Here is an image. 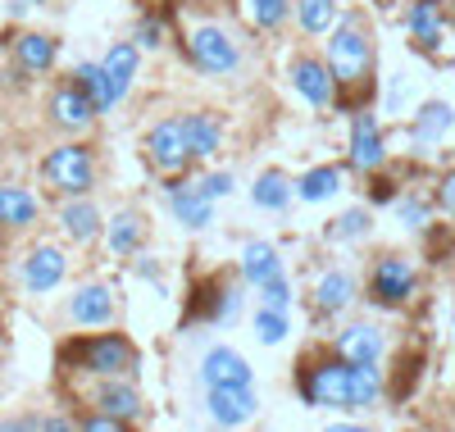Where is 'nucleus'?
Segmentation results:
<instances>
[{
    "label": "nucleus",
    "instance_id": "nucleus-9",
    "mask_svg": "<svg viewBox=\"0 0 455 432\" xmlns=\"http://www.w3.org/2000/svg\"><path fill=\"white\" fill-rule=\"evenodd\" d=\"M383 160H387L383 128H378L373 109H360L355 119H351V164L360 173H373V169H383Z\"/></svg>",
    "mask_w": 455,
    "mask_h": 432
},
{
    "label": "nucleus",
    "instance_id": "nucleus-31",
    "mask_svg": "<svg viewBox=\"0 0 455 432\" xmlns=\"http://www.w3.org/2000/svg\"><path fill=\"white\" fill-rule=\"evenodd\" d=\"M251 328H255V341L259 346H283L287 341V309H274V305H259L255 309V319H251Z\"/></svg>",
    "mask_w": 455,
    "mask_h": 432
},
{
    "label": "nucleus",
    "instance_id": "nucleus-12",
    "mask_svg": "<svg viewBox=\"0 0 455 432\" xmlns=\"http://www.w3.org/2000/svg\"><path fill=\"white\" fill-rule=\"evenodd\" d=\"M337 356L347 364H378L383 360V328L373 324H351L337 332Z\"/></svg>",
    "mask_w": 455,
    "mask_h": 432
},
{
    "label": "nucleus",
    "instance_id": "nucleus-5",
    "mask_svg": "<svg viewBox=\"0 0 455 432\" xmlns=\"http://www.w3.org/2000/svg\"><path fill=\"white\" fill-rule=\"evenodd\" d=\"M414 292H419V273H414L410 260L401 255H383L369 268V296L378 305H405Z\"/></svg>",
    "mask_w": 455,
    "mask_h": 432
},
{
    "label": "nucleus",
    "instance_id": "nucleus-29",
    "mask_svg": "<svg viewBox=\"0 0 455 432\" xmlns=\"http://www.w3.org/2000/svg\"><path fill=\"white\" fill-rule=\"evenodd\" d=\"M96 405H100V414H114V419H137L141 414V396L128 382H105L96 391Z\"/></svg>",
    "mask_w": 455,
    "mask_h": 432
},
{
    "label": "nucleus",
    "instance_id": "nucleus-28",
    "mask_svg": "<svg viewBox=\"0 0 455 432\" xmlns=\"http://www.w3.org/2000/svg\"><path fill=\"white\" fill-rule=\"evenodd\" d=\"M60 223H64V232L73 242H96L100 237V210L92 201H68L60 210Z\"/></svg>",
    "mask_w": 455,
    "mask_h": 432
},
{
    "label": "nucleus",
    "instance_id": "nucleus-11",
    "mask_svg": "<svg viewBox=\"0 0 455 432\" xmlns=\"http://www.w3.org/2000/svg\"><path fill=\"white\" fill-rule=\"evenodd\" d=\"M83 364L100 378H119V373H132L137 369V356L124 337H96L83 346Z\"/></svg>",
    "mask_w": 455,
    "mask_h": 432
},
{
    "label": "nucleus",
    "instance_id": "nucleus-39",
    "mask_svg": "<svg viewBox=\"0 0 455 432\" xmlns=\"http://www.w3.org/2000/svg\"><path fill=\"white\" fill-rule=\"evenodd\" d=\"M237 314H242V292H237V287L219 292V309H214V319H219V324H233Z\"/></svg>",
    "mask_w": 455,
    "mask_h": 432
},
{
    "label": "nucleus",
    "instance_id": "nucleus-44",
    "mask_svg": "<svg viewBox=\"0 0 455 432\" xmlns=\"http://www.w3.org/2000/svg\"><path fill=\"white\" fill-rule=\"evenodd\" d=\"M42 432H73V423H68V419H46Z\"/></svg>",
    "mask_w": 455,
    "mask_h": 432
},
{
    "label": "nucleus",
    "instance_id": "nucleus-13",
    "mask_svg": "<svg viewBox=\"0 0 455 432\" xmlns=\"http://www.w3.org/2000/svg\"><path fill=\"white\" fill-rule=\"evenodd\" d=\"M68 319L78 324V328H105V324L114 319V296H109V287H100V283L78 287V292H73V300H68Z\"/></svg>",
    "mask_w": 455,
    "mask_h": 432
},
{
    "label": "nucleus",
    "instance_id": "nucleus-4",
    "mask_svg": "<svg viewBox=\"0 0 455 432\" xmlns=\"http://www.w3.org/2000/svg\"><path fill=\"white\" fill-rule=\"evenodd\" d=\"M42 173H46V182H51L55 191H64V196H83V191H92V182H96V164H92V150H87V146H55V150L46 155Z\"/></svg>",
    "mask_w": 455,
    "mask_h": 432
},
{
    "label": "nucleus",
    "instance_id": "nucleus-43",
    "mask_svg": "<svg viewBox=\"0 0 455 432\" xmlns=\"http://www.w3.org/2000/svg\"><path fill=\"white\" fill-rule=\"evenodd\" d=\"M437 201H442V210H446V214H455V173H446V178H442Z\"/></svg>",
    "mask_w": 455,
    "mask_h": 432
},
{
    "label": "nucleus",
    "instance_id": "nucleus-18",
    "mask_svg": "<svg viewBox=\"0 0 455 432\" xmlns=\"http://www.w3.org/2000/svg\"><path fill=\"white\" fill-rule=\"evenodd\" d=\"M455 132V109L446 100H424L419 114H414V141L419 146H437Z\"/></svg>",
    "mask_w": 455,
    "mask_h": 432
},
{
    "label": "nucleus",
    "instance_id": "nucleus-40",
    "mask_svg": "<svg viewBox=\"0 0 455 432\" xmlns=\"http://www.w3.org/2000/svg\"><path fill=\"white\" fill-rule=\"evenodd\" d=\"M396 210H401L405 228H424V223H428V205H424V201H414V196H410V201H401Z\"/></svg>",
    "mask_w": 455,
    "mask_h": 432
},
{
    "label": "nucleus",
    "instance_id": "nucleus-33",
    "mask_svg": "<svg viewBox=\"0 0 455 432\" xmlns=\"http://www.w3.org/2000/svg\"><path fill=\"white\" fill-rule=\"evenodd\" d=\"M351 387H355V410H373L383 401V378L378 364H351Z\"/></svg>",
    "mask_w": 455,
    "mask_h": 432
},
{
    "label": "nucleus",
    "instance_id": "nucleus-35",
    "mask_svg": "<svg viewBox=\"0 0 455 432\" xmlns=\"http://www.w3.org/2000/svg\"><path fill=\"white\" fill-rule=\"evenodd\" d=\"M246 5H251L255 28H264V32H274L291 19V0H246Z\"/></svg>",
    "mask_w": 455,
    "mask_h": 432
},
{
    "label": "nucleus",
    "instance_id": "nucleus-37",
    "mask_svg": "<svg viewBox=\"0 0 455 432\" xmlns=\"http://www.w3.org/2000/svg\"><path fill=\"white\" fill-rule=\"evenodd\" d=\"M259 305L287 309V305H291V287H287V278H274V283H264V287H259Z\"/></svg>",
    "mask_w": 455,
    "mask_h": 432
},
{
    "label": "nucleus",
    "instance_id": "nucleus-42",
    "mask_svg": "<svg viewBox=\"0 0 455 432\" xmlns=\"http://www.w3.org/2000/svg\"><path fill=\"white\" fill-rule=\"evenodd\" d=\"M0 432H42V423L28 419V414H19V419H5V423H0Z\"/></svg>",
    "mask_w": 455,
    "mask_h": 432
},
{
    "label": "nucleus",
    "instance_id": "nucleus-14",
    "mask_svg": "<svg viewBox=\"0 0 455 432\" xmlns=\"http://www.w3.org/2000/svg\"><path fill=\"white\" fill-rule=\"evenodd\" d=\"M96 105H92V96L73 83V87H60L55 96H51V119L60 124V128H68V132H83L92 119H96Z\"/></svg>",
    "mask_w": 455,
    "mask_h": 432
},
{
    "label": "nucleus",
    "instance_id": "nucleus-27",
    "mask_svg": "<svg viewBox=\"0 0 455 432\" xmlns=\"http://www.w3.org/2000/svg\"><path fill=\"white\" fill-rule=\"evenodd\" d=\"M291 196H296V187H291V182H287L278 169L259 173V178H255V187H251V201H255L259 210H269V214L287 210V205H291Z\"/></svg>",
    "mask_w": 455,
    "mask_h": 432
},
{
    "label": "nucleus",
    "instance_id": "nucleus-21",
    "mask_svg": "<svg viewBox=\"0 0 455 432\" xmlns=\"http://www.w3.org/2000/svg\"><path fill=\"white\" fill-rule=\"evenodd\" d=\"M355 300V278L347 268H328L323 278L315 283V305H319V314H341Z\"/></svg>",
    "mask_w": 455,
    "mask_h": 432
},
{
    "label": "nucleus",
    "instance_id": "nucleus-16",
    "mask_svg": "<svg viewBox=\"0 0 455 432\" xmlns=\"http://www.w3.org/2000/svg\"><path fill=\"white\" fill-rule=\"evenodd\" d=\"M169 210L182 228H210L214 223V201H205V196L196 191V182L169 187Z\"/></svg>",
    "mask_w": 455,
    "mask_h": 432
},
{
    "label": "nucleus",
    "instance_id": "nucleus-32",
    "mask_svg": "<svg viewBox=\"0 0 455 432\" xmlns=\"http://www.w3.org/2000/svg\"><path fill=\"white\" fill-rule=\"evenodd\" d=\"M78 87L92 96L96 109H114V105H119V100H114L109 77H105V64H78Z\"/></svg>",
    "mask_w": 455,
    "mask_h": 432
},
{
    "label": "nucleus",
    "instance_id": "nucleus-8",
    "mask_svg": "<svg viewBox=\"0 0 455 432\" xmlns=\"http://www.w3.org/2000/svg\"><path fill=\"white\" fill-rule=\"evenodd\" d=\"M291 87H296V96L306 100V105L323 109V105H332L337 77H332L328 60H319V55H296V60H291Z\"/></svg>",
    "mask_w": 455,
    "mask_h": 432
},
{
    "label": "nucleus",
    "instance_id": "nucleus-19",
    "mask_svg": "<svg viewBox=\"0 0 455 432\" xmlns=\"http://www.w3.org/2000/svg\"><path fill=\"white\" fill-rule=\"evenodd\" d=\"M442 0H410V14H405V28L410 36L419 42V51H437V36H442Z\"/></svg>",
    "mask_w": 455,
    "mask_h": 432
},
{
    "label": "nucleus",
    "instance_id": "nucleus-3",
    "mask_svg": "<svg viewBox=\"0 0 455 432\" xmlns=\"http://www.w3.org/2000/svg\"><path fill=\"white\" fill-rule=\"evenodd\" d=\"M300 391L315 410H355V387H351V364L347 360H323L310 364L306 378H300Z\"/></svg>",
    "mask_w": 455,
    "mask_h": 432
},
{
    "label": "nucleus",
    "instance_id": "nucleus-10",
    "mask_svg": "<svg viewBox=\"0 0 455 432\" xmlns=\"http://www.w3.org/2000/svg\"><path fill=\"white\" fill-rule=\"evenodd\" d=\"M255 369L246 364L242 350L233 346H210L205 360H201V382L205 387H251Z\"/></svg>",
    "mask_w": 455,
    "mask_h": 432
},
{
    "label": "nucleus",
    "instance_id": "nucleus-22",
    "mask_svg": "<svg viewBox=\"0 0 455 432\" xmlns=\"http://www.w3.org/2000/svg\"><path fill=\"white\" fill-rule=\"evenodd\" d=\"M100 64H105V77H109V87H114V100H124L132 92V77H137V46L132 42L109 46V55Z\"/></svg>",
    "mask_w": 455,
    "mask_h": 432
},
{
    "label": "nucleus",
    "instance_id": "nucleus-20",
    "mask_svg": "<svg viewBox=\"0 0 455 432\" xmlns=\"http://www.w3.org/2000/svg\"><path fill=\"white\" fill-rule=\"evenodd\" d=\"M182 128H187V150H192V160H210V155H219L223 124L214 119V114H182Z\"/></svg>",
    "mask_w": 455,
    "mask_h": 432
},
{
    "label": "nucleus",
    "instance_id": "nucleus-24",
    "mask_svg": "<svg viewBox=\"0 0 455 432\" xmlns=\"http://www.w3.org/2000/svg\"><path fill=\"white\" fill-rule=\"evenodd\" d=\"M291 19L300 23V32H310V36H323L337 28V0H291Z\"/></svg>",
    "mask_w": 455,
    "mask_h": 432
},
{
    "label": "nucleus",
    "instance_id": "nucleus-6",
    "mask_svg": "<svg viewBox=\"0 0 455 432\" xmlns=\"http://www.w3.org/2000/svg\"><path fill=\"white\" fill-rule=\"evenodd\" d=\"M205 410L219 428H242L259 414L255 387H205Z\"/></svg>",
    "mask_w": 455,
    "mask_h": 432
},
{
    "label": "nucleus",
    "instance_id": "nucleus-34",
    "mask_svg": "<svg viewBox=\"0 0 455 432\" xmlns=\"http://www.w3.org/2000/svg\"><path fill=\"white\" fill-rule=\"evenodd\" d=\"M369 228H373V214H369V210H347L341 219H332L328 242H360Z\"/></svg>",
    "mask_w": 455,
    "mask_h": 432
},
{
    "label": "nucleus",
    "instance_id": "nucleus-15",
    "mask_svg": "<svg viewBox=\"0 0 455 432\" xmlns=\"http://www.w3.org/2000/svg\"><path fill=\"white\" fill-rule=\"evenodd\" d=\"M64 268H68V260L60 246H36L23 260V283H28V292H51L64 283Z\"/></svg>",
    "mask_w": 455,
    "mask_h": 432
},
{
    "label": "nucleus",
    "instance_id": "nucleus-17",
    "mask_svg": "<svg viewBox=\"0 0 455 432\" xmlns=\"http://www.w3.org/2000/svg\"><path fill=\"white\" fill-rule=\"evenodd\" d=\"M242 278L259 292L264 283H274V278H283V260H278V246H269V242H246L242 246Z\"/></svg>",
    "mask_w": 455,
    "mask_h": 432
},
{
    "label": "nucleus",
    "instance_id": "nucleus-36",
    "mask_svg": "<svg viewBox=\"0 0 455 432\" xmlns=\"http://www.w3.org/2000/svg\"><path fill=\"white\" fill-rule=\"evenodd\" d=\"M233 173H205L201 182H196V191L205 196V201H223V196H233Z\"/></svg>",
    "mask_w": 455,
    "mask_h": 432
},
{
    "label": "nucleus",
    "instance_id": "nucleus-45",
    "mask_svg": "<svg viewBox=\"0 0 455 432\" xmlns=\"http://www.w3.org/2000/svg\"><path fill=\"white\" fill-rule=\"evenodd\" d=\"M328 432H369V428H360V423H332Z\"/></svg>",
    "mask_w": 455,
    "mask_h": 432
},
{
    "label": "nucleus",
    "instance_id": "nucleus-26",
    "mask_svg": "<svg viewBox=\"0 0 455 432\" xmlns=\"http://www.w3.org/2000/svg\"><path fill=\"white\" fill-rule=\"evenodd\" d=\"M337 191H341V169H337V164H319V169H310V173H300V182H296V196H300L306 205L332 201Z\"/></svg>",
    "mask_w": 455,
    "mask_h": 432
},
{
    "label": "nucleus",
    "instance_id": "nucleus-2",
    "mask_svg": "<svg viewBox=\"0 0 455 432\" xmlns=\"http://www.w3.org/2000/svg\"><path fill=\"white\" fill-rule=\"evenodd\" d=\"M187 60H192V68H201L205 77H233L242 68V46L228 28L201 23V28L187 32Z\"/></svg>",
    "mask_w": 455,
    "mask_h": 432
},
{
    "label": "nucleus",
    "instance_id": "nucleus-7",
    "mask_svg": "<svg viewBox=\"0 0 455 432\" xmlns=\"http://www.w3.org/2000/svg\"><path fill=\"white\" fill-rule=\"evenodd\" d=\"M146 155H150V164H156L160 173H178L187 169V160H192V150H187V128L182 119H164L146 132Z\"/></svg>",
    "mask_w": 455,
    "mask_h": 432
},
{
    "label": "nucleus",
    "instance_id": "nucleus-1",
    "mask_svg": "<svg viewBox=\"0 0 455 432\" xmlns=\"http://www.w3.org/2000/svg\"><path fill=\"white\" fill-rule=\"evenodd\" d=\"M328 68L337 83H351V87L369 83V73H373V42L351 14H341L337 28L328 32Z\"/></svg>",
    "mask_w": 455,
    "mask_h": 432
},
{
    "label": "nucleus",
    "instance_id": "nucleus-41",
    "mask_svg": "<svg viewBox=\"0 0 455 432\" xmlns=\"http://www.w3.org/2000/svg\"><path fill=\"white\" fill-rule=\"evenodd\" d=\"M83 432H128V419H114V414H96L83 423Z\"/></svg>",
    "mask_w": 455,
    "mask_h": 432
},
{
    "label": "nucleus",
    "instance_id": "nucleus-30",
    "mask_svg": "<svg viewBox=\"0 0 455 432\" xmlns=\"http://www.w3.org/2000/svg\"><path fill=\"white\" fill-rule=\"evenodd\" d=\"M0 223H5V228L36 223V196L23 191V187H0Z\"/></svg>",
    "mask_w": 455,
    "mask_h": 432
},
{
    "label": "nucleus",
    "instance_id": "nucleus-25",
    "mask_svg": "<svg viewBox=\"0 0 455 432\" xmlns=\"http://www.w3.org/2000/svg\"><path fill=\"white\" fill-rule=\"evenodd\" d=\"M105 237H109V251H114V255H132V251L141 246V237H146V223H141L137 210H119V214L109 219Z\"/></svg>",
    "mask_w": 455,
    "mask_h": 432
},
{
    "label": "nucleus",
    "instance_id": "nucleus-38",
    "mask_svg": "<svg viewBox=\"0 0 455 432\" xmlns=\"http://www.w3.org/2000/svg\"><path fill=\"white\" fill-rule=\"evenodd\" d=\"M137 46L160 51V46H164V23H160V19H141V23H137Z\"/></svg>",
    "mask_w": 455,
    "mask_h": 432
},
{
    "label": "nucleus",
    "instance_id": "nucleus-46",
    "mask_svg": "<svg viewBox=\"0 0 455 432\" xmlns=\"http://www.w3.org/2000/svg\"><path fill=\"white\" fill-rule=\"evenodd\" d=\"M32 5H46V0H32Z\"/></svg>",
    "mask_w": 455,
    "mask_h": 432
},
{
    "label": "nucleus",
    "instance_id": "nucleus-23",
    "mask_svg": "<svg viewBox=\"0 0 455 432\" xmlns=\"http://www.w3.org/2000/svg\"><path fill=\"white\" fill-rule=\"evenodd\" d=\"M14 55H19V68L23 73H46L55 64V36L46 32H23L14 42Z\"/></svg>",
    "mask_w": 455,
    "mask_h": 432
}]
</instances>
